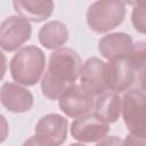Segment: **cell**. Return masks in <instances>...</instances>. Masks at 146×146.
I'll use <instances>...</instances> for the list:
<instances>
[{"instance_id":"obj_21","label":"cell","mask_w":146,"mask_h":146,"mask_svg":"<svg viewBox=\"0 0 146 146\" xmlns=\"http://www.w3.org/2000/svg\"><path fill=\"white\" fill-rule=\"evenodd\" d=\"M9 135V124L7 119L0 114V144L3 143Z\"/></svg>"},{"instance_id":"obj_13","label":"cell","mask_w":146,"mask_h":146,"mask_svg":"<svg viewBox=\"0 0 146 146\" xmlns=\"http://www.w3.org/2000/svg\"><path fill=\"white\" fill-rule=\"evenodd\" d=\"M13 6L18 16L35 23L49 18L55 7L51 0H16L13 1Z\"/></svg>"},{"instance_id":"obj_7","label":"cell","mask_w":146,"mask_h":146,"mask_svg":"<svg viewBox=\"0 0 146 146\" xmlns=\"http://www.w3.org/2000/svg\"><path fill=\"white\" fill-rule=\"evenodd\" d=\"M136 78V71L128 58L110 60L105 66V83L110 91L116 94L129 90Z\"/></svg>"},{"instance_id":"obj_16","label":"cell","mask_w":146,"mask_h":146,"mask_svg":"<svg viewBox=\"0 0 146 146\" xmlns=\"http://www.w3.org/2000/svg\"><path fill=\"white\" fill-rule=\"evenodd\" d=\"M145 55H146V44L144 41H137L133 43L132 50L128 57L131 66L136 72H143L145 65Z\"/></svg>"},{"instance_id":"obj_3","label":"cell","mask_w":146,"mask_h":146,"mask_svg":"<svg viewBox=\"0 0 146 146\" xmlns=\"http://www.w3.org/2000/svg\"><path fill=\"white\" fill-rule=\"evenodd\" d=\"M125 16V3L119 0H99L87 10V24L96 33H106L122 24Z\"/></svg>"},{"instance_id":"obj_1","label":"cell","mask_w":146,"mask_h":146,"mask_svg":"<svg viewBox=\"0 0 146 146\" xmlns=\"http://www.w3.org/2000/svg\"><path fill=\"white\" fill-rule=\"evenodd\" d=\"M46 68V55L34 44L19 48L9 63L10 75L21 86L36 84Z\"/></svg>"},{"instance_id":"obj_22","label":"cell","mask_w":146,"mask_h":146,"mask_svg":"<svg viewBox=\"0 0 146 146\" xmlns=\"http://www.w3.org/2000/svg\"><path fill=\"white\" fill-rule=\"evenodd\" d=\"M6 71H7V57L0 50V81L5 78Z\"/></svg>"},{"instance_id":"obj_4","label":"cell","mask_w":146,"mask_h":146,"mask_svg":"<svg viewBox=\"0 0 146 146\" xmlns=\"http://www.w3.org/2000/svg\"><path fill=\"white\" fill-rule=\"evenodd\" d=\"M145 91L143 88L129 89L121 98V114L127 129L131 135L146 137Z\"/></svg>"},{"instance_id":"obj_2","label":"cell","mask_w":146,"mask_h":146,"mask_svg":"<svg viewBox=\"0 0 146 146\" xmlns=\"http://www.w3.org/2000/svg\"><path fill=\"white\" fill-rule=\"evenodd\" d=\"M81 67L82 60L79 54L71 48L62 47L50 54L44 75L68 89L79 79Z\"/></svg>"},{"instance_id":"obj_14","label":"cell","mask_w":146,"mask_h":146,"mask_svg":"<svg viewBox=\"0 0 146 146\" xmlns=\"http://www.w3.org/2000/svg\"><path fill=\"white\" fill-rule=\"evenodd\" d=\"M94 114L107 124L116 122L121 115L120 95L107 90L97 96L94 105Z\"/></svg>"},{"instance_id":"obj_9","label":"cell","mask_w":146,"mask_h":146,"mask_svg":"<svg viewBox=\"0 0 146 146\" xmlns=\"http://www.w3.org/2000/svg\"><path fill=\"white\" fill-rule=\"evenodd\" d=\"M0 102L6 110L13 113L29 112L34 104L32 92L15 82H5L1 86Z\"/></svg>"},{"instance_id":"obj_8","label":"cell","mask_w":146,"mask_h":146,"mask_svg":"<svg viewBox=\"0 0 146 146\" xmlns=\"http://www.w3.org/2000/svg\"><path fill=\"white\" fill-rule=\"evenodd\" d=\"M110 124L95 114H87L75 119L71 124V135L81 143H96L107 136Z\"/></svg>"},{"instance_id":"obj_15","label":"cell","mask_w":146,"mask_h":146,"mask_svg":"<svg viewBox=\"0 0 146 146\" xmlns=\"http://www.w3.org/2000/svg\"><path fill=\"white\" fill-rule=\"evenodd\" d=\"M38 38L44 48L56 50L67 42L68 30L63 22L50 21L39 30Z\"/></svg>"},{"instance_id":"obj_10","label":"cell","mask_w":146,"mask_h":146,"mask_svg":"<svg viewBox=\"0 0 146 146\" xmlns=\"http://www.w3.org/2000/svg\"><path fill=\"white\" fill-rule=\"evenodd\" d=\"M67 119L63 115L50 113L43 115L35 124V136L56 145L60 146L65 143L67 137Z\"/></svg>"},{"instance_id":"obj_17","label":"cell","mask_w":146,"mask_h":146,"mask_svg":"<svg viewBox=\"0 0 146 146\" xmlns=\"http://www.w3.org/2000/svg\"><path fill=\"white\" fill-rule=\"evenodd\" d=\"M131 22L136 31L144 34L146 30L145 24V6L144 3H137L131 14Z\"/></svg>"},{"instance_id":"obj_11","label":"cell","mask_w":146,"mask_h":146,"mask_svg":"<svg viewBox=\"0 0 146 146\" xmlns=\"http://www.w3.org/2000/svg\"><path fill=\"white\" fill-rule=\"evenodd\" d=\"M105 66L106 63L98 57L88 58L82 64L79 75L80 84L94 96H99L107 91L105 83Z\"/></svg>"},{"instance_id":"obj_18","label":"cell","mask_w":146,"mask_h":146,"mask_svg":"<svg viewBox=\"0 0 146 146\" xmlns=\"http://www.w3.org/2000/svg\"><path fill=\"white\" fill-rule=\"evenodd\" d=\"M22 146H56V145H54V144H51V143H49V141H47V140H44V139L34 135V136L29 137L23 143Z\"/></svg>"},{"instance_id":"obj_19","label":"cell","mask_w":146,"mask_h":146,"mask_svg":"<svg viewBox=\"0 0 146 146\" xmlns=\"http://www.w3.org/2000/svg\"><path fill=\"white\" fill-rule=\"evenodd\" d=\"M122 146H146V143L145 138H140L130 133L124 138V140H122Z\"/></svg>"},{"instance_id":"obj_23","label":"cell","mask_w":146,"mask_h":146,"mask_svg":"<svg viewBox=\"0 0 146 146\" xmlns=\"http://www.w3.org/2000/svg\"><path fill=\"white\" fill-rule=\"evenodd\" d=\"M68 146H86V145H83L82 143H73V144H71Z\"/></svg>"},{"instance_id":"obj_20","label":"cell","mask_w":146,"mask_h":146,"mask_svg":"<svg viewBox=\"0 0 146 146\" xmlns=\"http://www.w3.org/2000/svg\"><path fill=\"white\" fill-rule=\"evenodd\" d=\"M96 146H122V140L117 136H106L97 141Z\"/></svg>"},{"instance_id":"obj_6","label":"cell","mask_w":146,"mask_h":146,"mask_svg":"<svg viewBox=\"0 0 146 146\" xmlns=\"http://www.w3.org/2000/svg\"><path fill=\"white\" fill-rule=\"evenodd\" d=\"M94 97L95 96L81 84H73L59 97L58 106L66 116L78 119L89 114L91 110H94Z\"/></svg>"},{"instance_id":"obj_12","label":"cell","mask_w":146,"mask_h":146,"mask_svg":"<svg viewBox=\"0 0 146 146\" xmlns=\"http://www.w3.org/2000/svg\"><path fill=\"white\" fill-rule=\"evenodd\" d=\"M133 47L130 34L124 32H114L104 35L98 41V50L100 55L110 60L128 58Z\"/></svg>"},{"instance_id":"obj_5","label":"cell","mask_w":146,"mask_h":146,"mask_svg":"<svg viewBox=\"0 0 146 146\" xmlns=\"http://www.w3.org/2000/svg\"><path fill=\"white\" fill-rule=\"evenodd\" d=\"M30 22L18 15L7 17L0 25V48L5 51H15L31 39Z\"/></svg>"}]
</instances>
